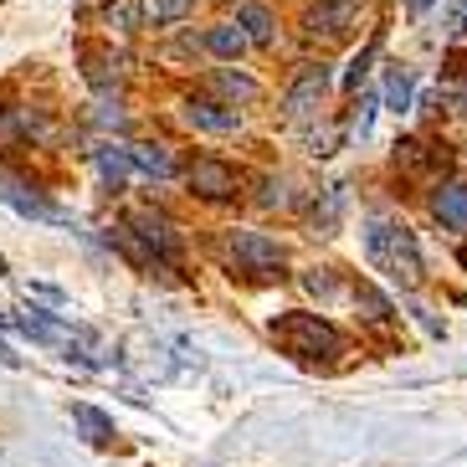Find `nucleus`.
Returning a JSON list of instances; mask_svg holds the SVG:
<instances>
[{
    "label": "nucleus",
    "mask_w": 467,
    "mask_h": 467,
    "mask_svg": "<svg viewBox=\"0 0 467 467\" xmlns=\"http://www.w3.org/2000/svg\"><path fill=\"white\" fill-rule=\"evenodd\" d=\"M273 339L303 365H329L344 355V334L318 314H283L273 318Z\"/></svg>",
    "instance_id": "nucleus-2"
},
{
    "label": "nucleus",
    "mask_w": 467,
    "mask_h": 467,
    "mask_svg": "<svg viewBox=\"0 0 467 467\" xmlns=\"http://www.w3.org/2000/svg\"><path fill=\"white\" fill-rule=\"evenodd\" d=\"M206 47H211L216 57H242V52L252 47V36L236 26V21H226V26H211V31H206Z\"/></svg>",
    "instance_id": "nucleus-19"
},
{
    "label": "nucleus",
    "mask_w": 467,
    "mask_h": 467,
    "mask_svg": "<svg viewBox=\"0 0 467 467\" xmlns=\"http://www.w3.org/2000/svg\"><path fill=\"white\" fill-rule=\"evenodd\" d=\"M0 365H11V370H16V365H21V359L11 355V344H5V339H0Z\"/></svg>",
    "instance_id": "nucleus-29"
},
{
    "label": "nucleus",
    "mask_w": 467,
    "mask_h": 467,
    "mask_svg": "<svg viewBox=\"0 0 467 467\" xmlns=\"http://www.w3.org/2000/svg\"><path fill=\"white\" fill-rule=\"evenodd\" d=\"M303 283H308L318 298H329V293H334V273H329V267H314V273H303Z\"/></svg>",
    "instance_id": "nucleus-26"
},
{
    "label": "nucleus",
    "mask_w": 467,
    "mask_h": 467,
    "mask_svg": "<svg viewBox=\"0 0 467 467\" xmlns=\"http://www.w3.org/2000/svg\"><path fill=\"white\" fill-rule=\"evenodd\" d=\"M339 211H344V185H334V191L324 195V211H314V226H334Z\"/></svg>",
    "instance_id": "nucleus-24"
},
{
    "label": "nucleus",
    "mask_w": 467,
    "mask_h": 467,
    "mask_svg": "<svg viewBox=\"0 0 467 467\" xmlns=\"http://www.w3.org/2000/svg\"><path fill=\"white\" fill-rule=\"evenodd\" d=\"M411 314H416V324H421V329L431 334V339H441V334H447V324H441V318L431 314V308H421V303H411Z\"/></svg>",
    "instance_id": "nucleus-25"
},
{
    "label": "nucleus",
    "mask_w": 467,
    "mask_h": 467,
    "mask_svg": "<svg viewBox=\"0 0 467 467\" xmlns=\"http://www.w3.org/2000/svg\"><path fill=\"white\" fill-rule=\"evenodd\" d=\"M129 160H134L139 175H150V180H170V175H175V160H170L165 144H129Z\"/></svg>",
    "instance_id": "nucleus-12"
},
{
    "label": "nucleus",
    "mask_w": 467,
    "mask_h": 467,
    "mask_svg": "<svg viewBox=\"0 0 467 467\" xmlns=\"http://www.w3.org/2000/svg\"><path fill=\"white\" fill-rule=\"evenodd\" d=\"M216 252H221V262H226L232 273H247V277H277L283 273V247H277L273 236H262V232L232 226V232H221Z\"/></svg>",
    "instance_id": "nucleus-3"
},
{
    "label": "nucleus",
    "mask_w": 467,
    "mask_h": 467,
    "mask_svg": "<svg viewBox=\"0 0 467 467\" xmlns=\"http://www.w3.org/2000/svg\"><path fill=\"white\" fill-rule=\"evenodd\" d=\"M83 72L93 88H113L119 83V57L103 52V47H83Z\"/></svg>",
    "instance_id": "nucleus-17"
},
{
    "label": "nucleus",
    "mask_w": 467,
    "mask_h": 467,
    "mask_svg": "<svg viewBox=\"0 0 467 467\" xmlns=\"http://www.w3.org/2000/svg\"><path fill=\"white\" fill-rule=\"evenodd\" d=\"M236 26L252 36V47H273V36H277V26H273V11L267 5H257V0H247L242 11H236Z\"/></svg>",
    "instance_id": "nucleus-13"
},
{
    "label": "nucleus",
    "mask_w": 467,
    "mask_h": 467,
    "mask_svg": "<svg viewBox=\"0 0 467 467\" xmlns=\"http://www.w3.org/2000/svg\"><path fill=\"white\" fill-rule=\"evenodd\" d=\"M262 206H288V185H283V180H273V185H267V195H262Z\"/></svg>",
    "instance_id": "nucleus-28"
},
{
    "label": "nucleus",
    "mask_w": 467,
    "mask_h": 467,
    "mask_svg": "<svg viewBox=\"0 0 467 467\" xmlns=\"http://www.w3.org/2000/svg\"><path fill=\"white\" fill-rule=\"evenodd\" d=\"M375 52H380V42H370V47H365V52L355 57V62H349V72H344V88H359V78H365V72H370Z\"/></svg>",
    "instance_id": "nucleus-23"
},
{
    "label": "nucleus",
    "mask_w": 467,
    "mask_h": 467,
    "mask_svg": "<svg viewBox=\"0 0 467 467\" xmlns=\"http://www.w3.org/2000/svg\"><path fill=\"white\" fill-rule=\"evenodd\" d=\"M0 201H5V206H16L21 216H31V221H52V226H67V211H57L52 201H42L36 191H26L21 180H5V175H0Z\"/></svg>",
    "instance_id": "nucleus-8"
},
{
    "label": "nucleus",
    "mask_w": 467,
    "mask_h": 467,
    "mask_svg": "<svg viewBox=\"0 0 467 467\" xmlns=\"http://www.w3.org/2000/svg\"><path fill=\"white\" fill-rule=\"evenodd\" d=\"M426 5H431V0H406V11H411V16H416V11H426Z\"/></svg>",
    "instance_id": "nucleus-30"
},
{
    "label": "nucleus",
    "mask_w": 467,
    "mask_h": 467,
    "mask_svg": "<svg viewBox=\"0 0 467 467\" xmlns=\"http://www.w3.org/2000/svg\"><path fill=\"white\" fill-rule=\"evenodd\" d=\"M441 31L452 36V42H467V0H447V21Z\"/></svg>",
    "instance_id": "nucleus-22"
},
{
    "label": "nucleus",
    "mask_w": 467,
    "mask_h": 467,
    "mask_svg": "<svg viewBox=\"0 0 467 467\" xmlns=\"http://www.w3.org/2000/svg\"><path fill=\"white\" fill-rule=\"evenodd\" d=\"M431 216L447 226V232H467V185L457 180V185H441L437 195H431Z\"/></svg>",
    "instance_id": "nucleus-10"
},
{
    "label": "nucleus",
    "mask_w": 467,
    "mask_h": 467,
    "mask_svg": "<svg viewBox=\"0 0 467 467\" xmlns=\"http://www.w3.org/2000/svg\"><path fill=\"white\" fill-rule=\"evenodd\" d=\"M211 88H216L221 98H232V109H236V103H257V98H262V88L252 83L247 72H232V67L211 72Z\"/></svg>",
    "instance_id": "nucleus-15"
},
{
    "label": "nucleus",
    "mask_w": 467,
    "mask_h": 467,
    "mask_svg": "<svg viewBox=\"0 0 467 467\" xmlns=\"http://www.w3.org/2000/svg\"><path fill=\"white\" fill-rule=\"evenodd\" d=\"M365 252H370V262L390 277V283H400V288H416V283H421V247H416V236L406 232L400 221L375 216L370 226H365Z\"/></svg>",
    "instance_id": "nucleus-1"
},
{
    "label": "nucleus",
    "mask_w": 467,
    "mask_h": 467,
    "mask_svg": "<svg viewBox=\"0 0 467 467\" xmlns=\"http://www.w3.org/2000/svg\"><path fill=\"white\" fill-rule=\"evenodd\" d=\"M129 226L150 242L160 262H175L180 257V236H175V226H170V216H160V211H134V221H129Z\"/></svg>",
    "instance_id": "nucleus-9"
},
{
    "label": "nucleus",
    "mask_w": 467,
    "mask_h": 467,
    "mask_svg": "<svg viewBox=\"0 0 467 467\" xmlns=\"http://www.w3.org/2000/svg\"><path fill=\"white\" fill-rule=\"evenodd\" d=\"M16 329L26 334V339H36V344H62V329H57L52 318L42 314V308H21V314L11 318Z\"/></svg>",
    "instance_id": "nucleus-18"
},
{
    "label": "nucleus",
    "mask_w": 467,
    "mask_h": 467,
    "mask_svg": "<svg viewBox=\"0 0 467 467\" xmlns=\"http://www.w3.org/2000/svg\"><path fill=\"white\" fill-rule=\"evenodd\" d=\"M93 160H98V170H103V180H109L113 191H124L129 170H134V160H129V144H98Z\"/></svg>",
    "instance_id": "nucleus-14"
},
{
    "label": "nucleus",
    "mask_w": 467,
    "mask_h": 467,
    "mask_svg": "<svg viewBox=\"0 0 467 467\" xmlns=\"http://www.w3.org/2000/svg\"><path fill=\"white\" fill-rule=\"evenodd\" d=\"M385 109H390V113H406V109H411V72H406V67H390V72H385Z\"/></svg>",
    "instance_id": "nucleus-20"
},
{
    "label": "nucleus",
    "mask_w": 467,
    "mask_h": 467,
    "mask_svg": "<svg viewBox=\"0 0 467 467\" xmlns=\"http://www.w3.org/2000/svg\"><path fill=\"white\" fill-rule=\"evenodd\" d=\"M180 119L191 129H201V134H236V129H242V113L226 109V103H211V98H191V103L180 109Z\"/></svg>",
    "instance_id": "nucleus-7"
},
{
    "label": "nucleus",
    "mask_w": 467,
    "mask_h": 467,
    "mask_svg": "<svg viewBox=\"0 0 467 467\" xmlns=\"http://www.w3.org/2000/svg\"><path fill=\"white\" fill-rule=\"evenodd\" d=\"M359 5H365V0H314V5L303 11V31H308V36L334 42V36H344V31L355 26Z\"/></svg>",
    "instance_id": "nucleus-4"
},
{
    "label": "nucleus",
    "mask_w": 467,
    "mask_h": 467,
    "mask_svg": "<svg viewBox=\"0 0 467 467\" xmlns=\"http://www.w3.org/2000/svg\"><path fill=\"white\" fill-rule=\"evenodd\" d=\"M185 185H191L201 201H232V195L242 191V175H236L232 165H221V160H195V165L185 170Z\"/></svg>",
    "instance_id": "nucleus-5"
},
{
    "label": "nucleus",
    "mask_w": 467,
    "mask_h": 467,
    "mask_svg": "<svg viewBox=\"0 0 467 467\" xmlns=\"http://www.w3.org/2000/svg\"><path fill=\"white\" fill-rule=\"evenodd\" d=\"M72 421H78V431H83L88 447H109L113 441V416H103L98 406H88V400L72 406Z\"/></svg>",
    "instance_id": "nucleus-11"
},
{
    "label": "nucleus",
    "mask_w": 467,
    "mask_h": 467,
    "mask_svg": "<svg viewBox=\"0 0 467 467\" xmlns=\"http://www.w3.org/2000/svg\"><path fill=\"white\" fill-rule=\"evenodd\" d=\"M324 93H329V67H324V62H318V67H303L298 83L283 98V113H288V119H303V113H314L318 103H324Z\"/></svg>",
    "instance_id": "nucleus-6"
},
{
    "label": "nucleus",
    "mask_w": 467,
    "mask_h": 467,
    "mask_svg": "<svg viewBox=\"0 0 467 467\" xmlns=\"http://www.w3.org/2000/svg\"><path fill=\"white\" fill-rule=\"evenodd\" d=\"M195 11V0H139V21L144 26H175Z\"/></svg>",
    "instance_id": "nucleus-16"
},
{
    "label": "nucleus",
    "mask_w": 467,
    "mask_h": 467,
    "mask_svg": "<svg viewBox=\"0 0 467 467\" xmlns=\"http://www.w3.org/2000/svg\"><path fill=\"white\" fill-rule=\"evenodd\" d=\"M355 298H359V308H365V324H375V329H390V303H385L380 293L370 288V283H359Z\"/></svg>",
    "instance_id": "nucleus-21"
},
{
    "label": "nucleus",
    "mask_w": 467,
    "mask_h": 467,
    "mask_svg": "<svg viewBox=\"0 0 467 467\" xmlns=\"http://www.w3.org/2000/svg\"><path fill=\"white\" fill-rule=\"evenodd\" d=\"M375 109H380L375 98H359V113H355V134H359V139L370 134V124H375Z\"/></svg>",
    "instance_id": "nucleus-27"
}]
</instances>
